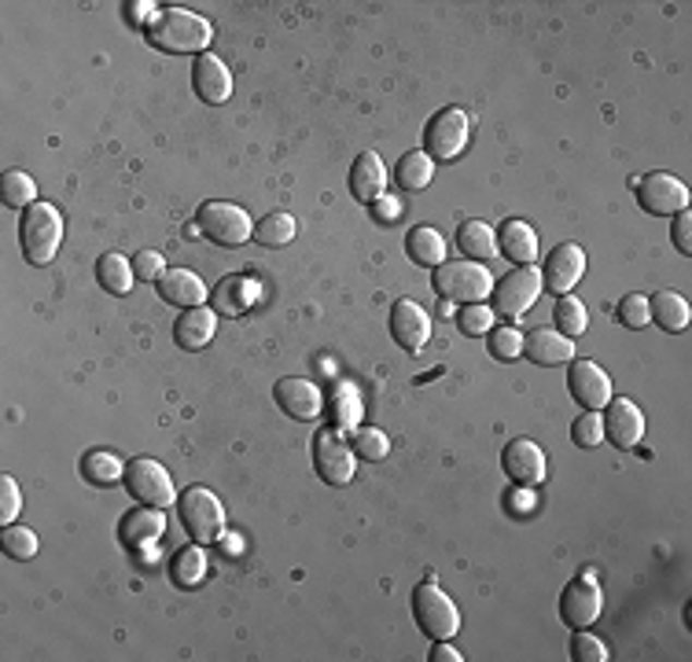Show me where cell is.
Segmentation results:
<instances>
[{
  "instance_id": "obj_30",
  "label": "cell",
  "mask_w": 692,
  "mask_h": 662,
  "mask_svg": "<svg viewBox=\"0 0 692 662\" xmlns=\"http://www.w3.org/2000/svg\"><path fill=\"white\" fill-rule=\"evenodd\" d=\"M96 280H100V288L111 294H130L133 280H136L133 262L118 251H107V254H100V262H96Z\"/></svg>"
},
{
  "instance_id": "obj_24",
  "label": "cell",
  "mask_w": 692,
  "mask_h": 662,
  "mask_svg": "<svg viewBox=\"0 0 692 662\" xmlns=\"http://www.w3.org/2000/svg\"><path fill=\"white\" fill-rule=\"evenodd\" d=\"M159 294H163V302H170V305L195 310V305L206 302V284H203V276L192 269H166L159 276Z\"/></svg>"
},
{
  "instance_id": "obj_44",
  "label": "cell",
  "mask_w": 692,
  "mask_h": 662,
  "mask_svg": "<svg viewBox=\"0 0 692 662\" xmlns=\"http://www.w3.org/2000/svg\"><path fill=\"white\" fill-rule=\"evenodd\" d=\"M571 659L575 662H605L608 645L600 637H593L589 629H575V637H571Z\"/></svg>"
},
{
  "instance_id": "obj_16",
  "label": "cell",
  "mask_w": 692,
  "mask_h": 662,
  "mask_svg": "<svg viewBox=\"0 0 692 662\" xmlns=\"http://www.w3.org/2000/svg\"><path fill=\"white\" fill-rule=\"evenodd\" d=\"M582 273H586V251L578 243H560L546 258L541 288H549L552 294H571V288L582 280Z\"/></svg>"
},
{
  "instance_id": "obj_2",
  "label": "cell",
  "mask_w": 692,
  "mask_h": 662,
  "mask_svg": "<svg viewBox=\"0 0 692 662\" xmlns=\"http://www.w3.org/2000/svg\"><path fill=\"white\" fill-rule=\"evenodd\" d=\"M19 243H23V254L29 265H52V258L59 254V243H63V214H59L52 203L37 200L19 217Z\"/></svg>"
},
{
  "instance_id": "obj_49",
  "label": "cell",
  "mask_w": 692,
  "mask_h": 662,
  "mask_svg": "<svg viewBox=\"0 0 692 662\" xmlns=\"http://www.w3.org/2000/svg\"><path fill=\"white\" fill-rule=\"evenodd\" d=\"M428 659H431V662H461L464 655L450 645V640H434V648H431Z\"/></svg>"
},
{
  "instance_id": "obj_9",
  "label": "cell",
  "mask_w": 692,
  "mask_h": 662,
  "mask_svg": "<svg viewBox=\"0 0 692 662\" xmlns=\"http://www.w3.org/2000/svg\"><path fill=\"white\" fill-rule=\"evenodd\" d=\"M200 229L206 240H214L222 246H243L254 236V221L243 206L214 200V203L200 206Z\"/></svg>"
},
{
  "instance_id": "obj_31",
  "label": "cell",
  "mask_w": 692,
  "mask_h": 662,
  "mask_svg": "<svg viewBox=\"0 0 692 662\" xmlns=\"http://www.w3.org/2000/svg\"><path fill=\"white\" fill-rule=\"evenodd\" d=\"M82 476L93 486H115V482L126 479V464L111 449H88L82 457Z\"/></svg>"
},
{
  "instance_id": "obj_4",
  "label": "cell",
  "mask_w": 692,
  "mask_h": 662,
  "mask_svg": "<svg viewBox=\"0 0 692 662\" xmlns=\"http://www.w3.org/2000/svg\"><path fill=\"white\" fill-rule=\"evenodd\" d=\"M431 288L446 302H482L493 294V273L479 262H442L431 273Z\"/></svg>"
},
{
  "instance_id": "obj_14",
  "label": "cell",
  "mask_w": 692,
  "mask_h": 662,
  "mask_svg": "<svg viewBox=\"0 0 692 662\" xmlns=\"http://www.w3.org/2000/svg\"><path fill=\"white\" fill-rule=\"evenodd\" d=\"M568 390H571V398L582 405V409L600 412L611 401V375L600 369L597 361L575 358V361H571V369H568Z\"/></svg>"
},
{
  "instance_id": "obj_5",
  "label": "cell",
  "mask_w": 692,
  "mask_h": 662,
  "mask_svg": "<svg viewBox=\"0 0 692 662\" xmlns=\"http://www.w3.org/2000/svg\"><path fill=\"white\" fill-rule=\"evenodd\" d=\"M413 618L431 640H450L461 634V611L434 581L413 589Z\"/></svg>"
},
{
  "instance_id": "obj_18",
  "label": "cell",
  "mask_w": 692,
  "mask_h": 662,
  "mask_svg": "<svg viewBox=\"0 0 692 662\" xmlns=\"http://www.w3.org/2000/svg\"><path fill=\"white\" fill-rule=\"evenodd\" d=\"M276 405H281L284 412H288L291 420H318L321 409H324V394L318 383L310 380H299V375H288V380L276 383Z\"/></svg>"
},
{
  "instance_id": "obj_20",
  "label": "cell",
  "mask_w": 692,
  "mask_h": 662,
  "mask_svg": "<svg viewBox=\"0 0 692 662\" xmlns=\"http://www.w3.org/2000/svg\"><path fill=\"white\" fill-rule=\"evenodd\" d=\"M350 195L365 206L380 203L387 195V166L375 152H361L350 166Z\"/></svg>"
},
{
  "instance_id": "obj_37",
  "label": "cell",
  "mask_w": 692,
  "mask_h": 662,
  "mask_svg": "<svg viewBox=\"0 0 692 662\" xmlns=\"http://www.w3.org/2000/svg\"><path fill=\"white\" fill-rule=\"evenodd\" d=\"M254 236H259L262 246H288L295 240V217L276 210V214H265L259 225H254Z\"/></svg>"
},
{
  "instance_id": "obj_32",
  "label": "cell",
  "mask_w": 692,
  "mask_h": 662,
  "mask_svg": "<svg viewBox=\"0 0 692 662\" xmlns=\"http://www.w3.org/2000/svg\"><path fill=\"white\" fill-rule=\"evenodd\" d=\"M254 299H259V288H254L251 280H240V276H229V280L217 284L214 291V305L217 313H229V317H236V313L251 310Z\"/></svg>"
},
{
  "instance_id": "obj_35",
  "label": "cell",
  "mask_w": 692,
  "mask_h": 662,
  "mask_svg": "<svg viewBox=\"0 0 692 662\" xmlns=\"http://www.w3.org/2000/svg\"><path fill=\"white\" fill-rule=\"evenodd\" d=\"M0 200H4L12 210H29L37 203V184L34 177L23 170H8L0 177Z\"/></svg>"
},
{
  "instance_id": "obj_7",
  "label": "cell",
  "mask_w": 692,
  "mask_h": 662,
  "mask_svg": "<svg viewBox=\"0 0 692 662\" xmlns=\"http://www.w3.org/2000/svg\"><path fill=\"white\" fill-rule=\"evenodd\" d=\"M541 291L546 288H541L538 265H516V269L493 284V313H501L505 321H520L523 313H530V305L538 302Z\"/></svg>"
},
{
  "instance_id": "obj_40",
  "label": "cell",
  "mask_w": 692,
  "mask_h": 662,
  "mask_svg": "<svg viewBox=\"0 0 692 662\" xmlns=\"http://www.w3.org/2000/svg\"><path fill=\"white\" fill-rule=\"evenodd\" d=\"M0 549L19 563L34 559L37 556V533L26 530V527H4V533H0Z\"/></svg>"
},
{
  "instance_id": "obj_29",
  "label": "cell",
  "mask_w": 692,
  "mask_h": 662,
  "mask_svg": "<svg viewBox=\"0 0 692 662\" xmlns=\"http://www.w3.org/2000/svg\"><path fill=\"white\" fill-rule=\"evenodd\" d=\"M329 412H332V428L335 431H358L361 428V417H365V405H361V394L354 383H339V387L332 390V401H329Z\"/></svg>"
},
{
  "instance_id": "obj_36",
  "label": "cell",
  "mask_w": 692,
  "mask_h": 662,
  "mask_svg": "<svg viewBox=\"0 0 692 662\" xmlns=\"http://www.w3.org/2000/svg\"><path fill=\"white\" fill-rule=\"evenodd\" d=\"M170 575H174V581H177L181 589L200 586V581L206 578V556H203V549H200V545H188V549L177 552Z\"/></svg>"
},
{
  "instance_id": "obj_45",
  "label": "cell",
  "mask_w": 692,
  "mask_h": 662,
  "mask_svg": "<svg viewBox=\"0 0 692 662\" xmlns=\"http://www.w3.org/2000/svg\"><path fill=\"white\" fill-rule=\"evenodd\" d=\"M19 511H23V493H19V482L12 476H0V522L12 527Z\"/></svg>"
},
{
  "instance_id": "obj_39",
  "label": "cell",
  "mask_w": 692,
  "mask_h": 662,
  "mask_svg": "<svg viewBox=\"0 0 692 662\" xmlns=\"http://www.w3.org/2000/svg\"><path fill=\"white\" fill-rule=\"evenodd\" d=\"M571 442H575L578 449H597L600 442H605V417L586 409L575 423H571Z\"/></svg>"
},
{
  "instance_id": "obj_15",
  "label": "cell",
  "mask_w": 692,
  "mask_h": 662,
  "mask_svg": "<svg viewBox=\"0 0 692 662\" xmlns=\"http://www.w3.org/2000/svg\"><path fill=\"white\" fill-rule=\"evenodd\" d=\"M600 417H605V438H611L616 449L641 446V438H645V417H641V409L630 398H611L605 409H600Z\"/></svg>"
},
{
  "instance_id": "obj_28",
  "label": "cell",
  "mask_w": 692,
  "mask_h": 662,
  "mask_svg": "<svg viewBox=\"0 0 692 662\" xmlns=\"http://www.w3.org/2000/svg\"><path fill=\"white\" fill-rule=\"evenodd\" d=\"M405 251H409V258L423 265V269H439V265L446 262V240H442V232L431 229V225H417V229L409 232V240H405Z\"/></svg>"
},
{
  "instance_id": "obj_33",
  "label": "cell",
  "mask_w": 692,
  "mask_h": 662,
  "mask_svg": "<svg viewBox=\"0 0 692 662\" xmlns=\"http://www.w3.org/2000/svg\"><path fill=\"white\" fill-rule=\"evenodd\" d=\"M394 177H398V184L405 192H420V188L431 184L434 177V159L428 152H405L398 166H394Z\"/></svg>"
},
{
  "instance_id": "obj_19",
  "label": "cell",
  "mask_w": 692,
  "mask_h": 662,
  "mask_svg": "<svg viewBox=\"0 0 692 662\" xmlns=\"http://www.w3.org/2000/svg\"><path fill=\"white\" fill-rule=\"evenodd\" d=\"M523 358L541 364V369H557V364L575 361V339L552 328H534L523 335Z\"/></svg>"
},
{
  "instance_id": "obj_41",
  "label": "cell",
  "mask_w": 692,
  "mask_h": 662,
  "mask_svg": "<svg viewBox=\"0 0 692 662\" xmlns=\"http://www.w3.org/2000/svg\"><path fill=\"white\" fill-rule=\"evenodd\" d=\"M490 358L493 361H516L523 358V332L505 324V328L490 332Z\"/></svg>"
},
{
  "instance_id": "obj_6",
  "label": "cell",
  "mask_w": 692,
  "mask_h": 662,
  "mask_svg": "<svg viewBox=\"0 0 692 662\" xmlns=\"http://www.w3.org/2000/svg\"><path fill=\"white\" fill-rule=\"evenodd\" d=\"M472 141V118L464 107H446L428 122L423 130V152L431 155L434 163H453L457 155H464V147Z\"/></svg>"
},
{
  "instance_id": "obj_23",
  "label": "cell",
  "mask_w": 692,
  "mask_h": 662,
  "mask_svg": "<svg viewBox=\"0 0 692 662\" xmlns=\"http://www.w3.org/2000/svg\"><path fill=\"white\" fill-rule=\"evenodd\" d=\"M217 332V317L214 310H206V305H195V310H184L181 317L174 324V342L181 346L188 353H200L203 346H211Z\"/></svg>"
},
{
  "instance_id": "obj_50",
  "label": "cell",
  "mask_w": 692,
  "mask_h": 662,
  "mask_svg": "<svg viewBox=\"0 0 692 662\" xmlns=\"http://www.w3.org/2000/svg\"><path fill=\"white\" fill-rule=\"evenodd\" d=\"M372 210H375V217H380V221H394V217H398V200L383 195L380 203H372Z\"/></svg>"
},
{
  "instance_id": "obj_12",
  "label": "cell",
  "mask_w": 692,
  "mask_h": 662,
  "mask_svg": "<svg viewBox=\"0 0 692 662\" xmlns=\"http://www.w3.org/2000/svg\"><path fill=\"white\" fill-rule=\"evenodd\" d=\"M600 611H605V597H600L597 578H593V575H578L575 581H568V589H563V597H560V618H563V626L589 629L593 622L600 618Z\"/></svg>"
},
{
  "instance_id": "obj_46",
  "label": "cell",
  "mask_w": 692,
  "mask_h": 662,
  "mask_svg": "<svg viewBox=\"0 0 692 662\" xmlns=\"http://www.w3.org/2000/svg\"><path fill=\"white\" fill-rule=\"evenodd\" d=\"M133 273L141 276V280H155V284H159V276L166 273L163 254H159V251H141V254L133 258Z\"/></svg>"
},
{
  "instance_id": "obj_27",
  "label": "cell",
  "mask_w": 692,
  "mask_h": 662,
  "mask_svg": "<svg viewBox=\"0 0 692 662\" xmlns=\"http://www.w3.org/2000/svg\"><path fill=\"white\" fill-rule=\"evenodd\" d=\"M648 313H652V321H656L664 332H685L689 321H692V310H689L685 294H678V291L652 294V299H648Z\"/></svg>"
},
{
  "instance_id": "obj_1",
  "label": "cell",
  "mask_w": 692,
  "mask_h": 662,
  "mask_svg": "<svg viewBox=\"0 0 692 662\" xmlns=\"http://www.w3.org/2000/svg\"><path fill=\"white\" fill-rule=\"evenodd\" d=\"M147 41L174 56H203V48L214 41V26L203 15L184 12V8H163L147 26Z\"/></svg>"
},
{
  "instance_id": "obj_42",
  "label": "cell",
  "mask_w": 692,
  "mask_h": 662,
  "mask_svg": "<svg viewBox=\"0 0 692 662\" xmlns=\"http://www.w3.org/2000/svg\"><path fill=\"white\" fill-rule=\"evenodd\" d=\"M616 321L622 324V328H634V332L645 328V324L652 321L645 294H627V299L616 305Z\"/></svg>"
},
{
  "instance_id": "obj_47",
  "label": "cell",
  "mask_w": 692,
  "mask_h": 662,
  "mask_svg": "<svg viewBox=\"0 0 692 662\" xmlns=\"http://www.w3.org/2000/svg\"><path fill=\"white\" fill-rule=\"evenodd\" d=\"M670 236H675V246L681 254H692V214L689 210L675 214V221H670Z\"/></svg>"
},
{
  "instance_id": "obj_48",
  "label": "cell",
  "mask_w": 692,
  "mask_h": 662,
  "mask_svg": "<svg viewBox=\"0 0 692 662\" xmlns=\"http://www.w3.org/2000/svg\"><path fill=\"white\" fill-rule=\"evenodd\" d=\"M509 504H512V511H516V516H527V511H534V493H527V486H516L509 493Z\"/></svg>"
},
{
  "instance_id": "obj_38",
  "label": "cell",
  "mask_w": 692,
  "mask_h": 662,
  "mask_svg": "<svg viewBox=\"0 0 692 662\" xmlns=\"http://www.w3.org/2000/svg\"><path fill=\"white\" fill-rule=\"evenodd\" d=\"M350 449H354V457L375 464V460H387L391 438L380 428H358V431H350Z\"/></svg>"
},
{
  "instance_id": "obj_11",
  "label": "cell",
  "mask_w": 692,
  "mask_h": 662,
  "mask_svg": "<svg viewBox=\"0 0 692 662\" xmlns=\"http://www.w3.org/2000/svg\"><path fill=\"white\" fill-rule=\"evenodd\" d=\"M637 188V203L645 214H656V217H670V214H681L689 210V188L678 181L675 173H648L634 181Z\"/></svg>"
},
{
  "instance_id": "obj_13",
  "label": "cell",
  "mask_w": 692,
  "mask_h": 662,
  "mask_svg": "<svg viewBox=\"0 0 692 662\" xmlns=\"http://www.w3.org/2000/svg\"><path fill=\"white\" fill-rule=\"evenodd\" d=\"M501 468H505V476L512 479V486H541L549 476V460H546V453H541L538 442H530V438H516V442H509L505 453H501Z\"/></svg>"
},
{
  "instance_id": "obj_17",
  "label": "cell",
  "mask_w": 692,
  "mask_h": 662,
  "mask_svg": "<svg viewBox=\"0 0 692 662\" xmlns=\"http://www.w3.org/2000/svg\"><path fill=\"white\" fill-rule=\"evenodd\" d=\"M391 335L402 350L420 353L431 339V317L413 299H398L391 310Z\"/></svg>"
},
{
  "instance_id": "obj_43",
  "label": "cell",
  "mask_w": 692,
  "mask_h": 662,
  "mask_svg": "<svg viewBox=\"0 0 692 662\" xmlns=\"http://www.w3.org/2000/svg\"><path fill=\"white\" fill-rule=\"evenodd\" d=\"M457 328L464 335H490L493 332V310L482 302H472L464 305V310L457 313Z\"/></svg>"
},
{
  "instance_id": "obj_8",
  "label": "cell",
  "mask_w": 692,
  "mask_h": 662,
  "mask_svg": "<svg viewBox=\"0 0 692 662\" xmlns=\"http://www.w3.org/2000/svg\"><path fill=\"white\" fill-rule=\"evenodd\" d=\"M122 482H126V490H130V497L136 504H147V508H170V504L177 501L170 471L152 457H136V460L126 464Z\"/></svg>"
},
{
  "instance_id": "obj_3",
  "label": "cell",
  "mask_w": 692,
  "mask_h": 662,
  "mask_svg": "<svg viewBox=\"0 0 692 662\" xmlns=\"http://www.w3.org/2000/svg\"><path fill=\"white\" fill-rule=\"evenodd\" d=\"M177 516H181L188 538H192L195 545H214V541L225 538V508L214 490L188 486L181 497H177Z\"/></svg>"
},
{
  "instance_id": "obj_21",
  "label": "cell",
  "mask_w": 692,
  "mask_h": 662,
  "mask_svg": "<svg viewBox=\"0 0 692 662\" xmlns=\"http://www.w3.org/2000/svg\"><path fill=\"white\" fill-rule=\"evenodd\" d=\"M192 85H195V93H200V100H206V104H225L232 96V74H229V67H225L222 59L211 56V52H203L200 59H195Z\"/></svg>"
},
{
  "instance_id": "obj_25",
  "label": "cell",
  "mask_w": 692,
  "mask_h": 662,
  "mask_svg": "<svg viewBox=\"0 0 692 662\" xmlns=\"http://www.w3.org/2000/svg\"><path fill=\"white\" fill-rule=\"evenodd\" d=\"M498 254H505L516 265H534V258H538V232L520 217H509L498 229Z\"/></svg>"
},
{
  "instance_id": "obj_10",
  "label": "cell",
  "mask_w": 692,
  "mask_h": 662,
  "mask_svg": "<svg viewBox=\"0 0 692 662\" xmlns=\"http://www.w3.org/2000/svg\"><path fill=\"white\" fill-rule=\"evenodd\" d=\"M313 468H318V476L329 482V486H346V482L354 479L358 457H354L343 431L335 428L318 431V438H313Z\"/></svg>"
},
{
  "instance_id": "obj_26",
  "label": "cell",
  "mask_w": 692,
  "mask_h": 662,
  "mask_svg": "<svg viewBox=\"0 0 692 662\" xmlns=\"http://www.w3.org/2000/svg\"><path fill=\"white\" fill-rule=\"evenodd\" d=\"M457 246H461L464 262L487 265L498 258V232H493L487 221H464L457 229Z\"/></svg>"
},
{
  "instance_id": "obj_34",
  "label": "cell",
  "mask_w": 692,
  "mask_h": 662,
  "mask_svg": "<svg viewBox=\"0 0 692 662\" xmlns=\"http://www.w3.org/2000/svg\"><path fill=\"white\" fill-rule=\"evenodd\" d=\"M552 324H557V332L568 335V339H578V335H586L589 313H586V305H582V299H575V294H560L557 310H552Z\"/></svg>"
},
{
  "instance_id": "obj_22",
  "label": "cell",
  "mask_w": 692,
  "mask_h": 662,
  "mask_svg": "<svg viewBox=\"0 0 692 662\" xmlns=\"http://www.w3.org/2000/svg\"><path fill=\"white\" fill-rule=\"evenodd\" d=\"M166 530V516L163 508H133L126 511L122 522H118V538H122L126 549H147L163 538Z\"/></svg>"
}]
</instances>
